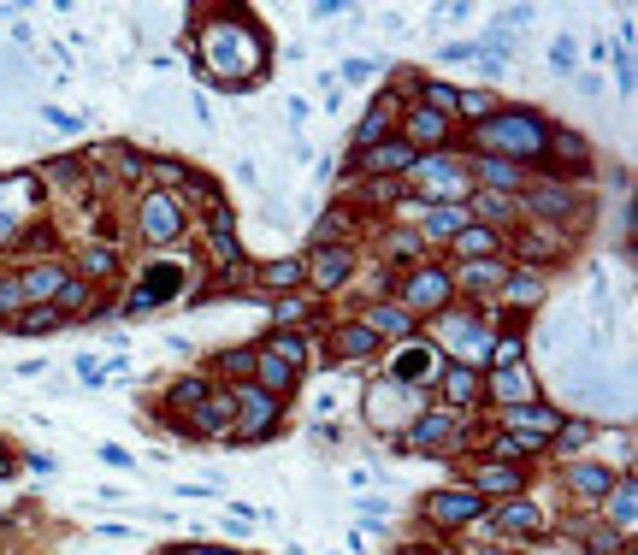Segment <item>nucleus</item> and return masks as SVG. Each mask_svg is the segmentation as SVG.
<instances>
[{
	"label": "nucleus",
	"instance_id": "1",
	"mask_svg": "<svg viewBox=\"0 0 638 555\" xmlns=\"http://www.w3.org/2000/svg\"><path fill=\"white\" fill-rule=\"evenodd\" d=\"M190 48H195V77H207L231 95L260 83V71L272 60V42L249 12H219V24H207Z\"/></svg>",
	"mask_w": 638,
	"mask_h": 555
},
{
	"label": "nucleus",
	"instance_id": "2",
	"mask_svg": "<svg viewBox=\"0 0 638 555\" xmlns=\"http://www.w3.org/2000/svg\"><path fill=\"white\" fill-rule=\"evenodd\" d=\"M461 154H491V160H509L520 172H544V154H550V113L538 107H497L485 124H467V142Z\"/></svg>",
	"mask_w": 638,
	"mask_h": 555
},
{
	"label": "nucleus",
	"instance_id": "3",
	"mask_svg": "<svg viewBox=\"0 0 638 555\" xmlns=\"http://www.w3.org/2000/svg\"><path fill=\"white\" fill-rule=\"evenodd\" d=\"M491 319H497L491 302H485V308H467V313L449 308V313L432 319V331H426V337H432V349L444 355V367H479V372H485L491 337H497V331H491Z\"/></svg>",
	"mask_w": 638,
	"mask_h": 555
},
{
	"label": "nucleus",
	"instance_id": "4",
	"mask_svg": "<svg viewBox=\"0 0 638 555\" xmlns=\"http://www.w3.org/2000/svg\"><path fill=\"white\" fill-rule=\"evenodd\" d=\"M402 184H408L414 207H461L473 195V172H467V154L461 148H444V154H420Z\"/></svg>",
	"mask_w": 638,
	"mask_h": 555
},
{
	"label": "nucleus",
	"instance_id": "5",
	"mask_svg": "<svg viewBox=\"0 0 638 555\" xmlns=\"http://www.w3.org/2000/svg\"><path fill=\"white\" fill-rule=\"evenodd\" d=\"M514 207H520V225H544V231H568V225L591 219V195H579L562 178H526Z\"/></svg>",
	"mask_w": 638,
	"mask_h": 555
},
{
	"label": "nucleus",
	"instance_id": "6",
	"mask_svg": "<svg viewBox=\"0 0 638 555\" xmlns=\"http://www.w3.org/2000/svg\"><path fill=\"white\" fill-rule=\"evenodd\" d=\"M473 437H479V432H473V426H467L461 414L426 408V414H420V420H414L408 432L396 437L390 449H396V455H432V461H461V455L473 449Z\"/></svg>",
	"mask_w": 638,
	"mask_h": 555
},
{
	"label": "nucleus",
	"instance_id": "7",
	"mask_svg": "<svg viewBox=\"0 0 638 555\" xmlns=\"http://www.w3.org/2000/svg\"><path fill=\"white\" fill-rule=\"evenodd\" d=\"M390 302L408 313L414 325H432L438 313L455 308V278H449V266L426 260V266H414V272H402V278L390 284Z\"/></svg>",
	"mask_w": 638,
	"mask_h": 555
},
{
	"label": "nucleus",
	"instance_id": "8",
	"mask_svg": "<svg viewBox=\"0 0 638 555\" xmlns=\"http://www.w3.org/2000/svg\"><path fill=\"white\" fill-rule=\"evenodd\" d=\"M184 284H190V266L184 260H172V254H154V260H142L136 266V284L125 290V319H148L154 308H166L172 296H184Z\"/></svg>",
	"mask_w": 638,
	"mask_h": 555
},
{
	"label": "nucleus",
	"instance_id": "9",
	"mask_svg": "<svg viewBox=\"0 0 638 555\" xmlns=\"http://www.w3.org/2000/svg\"><path fill=\"white\" fill-rule=\"evenodd\" d=\"M231 402H237V414H231V437L225 443L249 449V443H266V437L284 432V402L266 396L260 384H231Z\"/></svg>",
	"mask_w": 638,
	"mask_h": 555
},
{
	"label": "nucleus",
	"instance_id": "10",
	"mask_svg": "<svg viewBox=\"0 0 638 555\" xmlns=\"http://www.w3.org/2000/svg\"><path fill=\"white\" fill-rule=\"evenodd\" d=\"M136 237L148 248H172L190 237V207L172 189H142L136 195Z\"/></svg>",
	"mask_w": 638,
	"mask_h": 555
},
{
	"label": "nucleus",
	"instance_id": "11",
	"mask_svg": "<svg viewBox=\"0 0 638 555\" xmlns=\"http://www.w3.org/2000/svg\"><path fill=\"white\" fill-rule=\"evenodd\" d=\"M485 514H491V502H479L467 485H444V491H426V496H420V520H426L438 538H455V532L479 526Z\"/></svg>",
	"mask_w": 638,
	"mask_h": 555
},
{
	"label": "nucleus",
	"instance_id": "12",
	"mask_svg": "<svg viewBox=\"0 0 638 555\" xmlns=\"http://www.w3.org/2000/svg\"><path fill=\"white\" fill-rule=\"evenodd\" d=\"M355 266H361V248L355 243H319L302 254V290L325 302V296H337L355 278Z\"/></svg>",
	"mask_w": 638,
	"mask_h": 555
},
{
	"label": "nucleus",
	"instance_id": "13",
	"mask_svg": "<svg viewBox=\"0 0 638 555\" xmlns=\"http://www.w3.org/2000/svg\"><path fill=\"white\" fill-rule=\"evenodd\" d=\"M438 372H444V355L432 349V337H408V343H396L384 355V378L390 384H408V390H432Z\"/></svg>",
	"mask_w": 638,
	"mask_h": 555
},
{
	"label": "nucleus",
	"instance_id": "14",
	"mask_svg": "<svg viewBox=\"0 0 638 555\" xmlns=\"http://www.w3.org/2000/svg\"><path fill=\"white\" fill-rule=\"evenodd\" d=\"M373 260H379V272L402 278V272L426 266V260H432V248L420 243V231H414L408 219H390V225H379V231H373Z\"/></svg>",
	"mask_w": 638,
	"mask_h": 555
},
{
	"label": "nucleus",
	"instance_id": "15",
	"mask_svg": "<svg viewBox=\"0 0 638 555\" xmlns=\"http://www.w3.org/2000/svg\"><path fill=\"white\" fill-rule=\"evenodd\" d=\"M485 520L503 532V544H509V550H520V544H538V538H544V526H550V520H544V508H538L532 496L491 502V514H485Z\"/></svg>",
	"mask_w": 638,
	"mask_h": 555
},
{
	"label": "nucleus",
	"instance_id": "16",
	"mask_svg": "<svg viewBox=\"0 0 638 555\" xmlns=\"http://www.w3.org/2000/svg\"><path fill=\"white\" fill-rule=\"evenodd\" d=\"M231 414H237V402H231V384H213L201 402L190 408V420L178 426V437H195V443H219V437H231Z\"/></svg>",
	"mask_w": 638,
	"mask_h": 555
},
{
	"label": "nucleus",
	"instance_id": "17",
	"mask_svg": "<svg viewBox=\"0 0 638 555\" xmlns=\"http://www.w3.org/2000/svg\"><path fill=\"white\" fill-rule=\"evenodd\" d=\"M373 355H384V349L361 319H331V325H325V361H331V367H361V361H373Z\"/></svg>",
	"mask_w": 638,
	"mask_h": 555
},
{
	"label": "nucleus",
	"instance_id": "18",
	"mask_svg": "<svg viewBox=\"0 0 638 555\" xmlns=\"http://www.w3.org/2000/svg\"><path fill=\"white\" fill-rule=\"evenodd\" d=\"M432 390H438V402H432V408L461 414V420H467L473 408H485V372H479V367H444Z\"/></svg>",
	"mask_w": 638,
	"mask_h": 555
},
{
	"label": "nucleus",
	"instance_id": "19",
	"mask_svg": "<svg viewBox=\"0 0 638 555\" xmlns=\"http://www.w3.org/2000/svg\"><path fill=\"white\" fill-rule=\"evenodd\" d=\"M509 248H514V266L526 272H544L568 254V237L562 231H544V225H526V231H509Z\"/></svg>",
	"mask_w": 638,
	"mask_h": 555
},
{
	"label": "nucleus",
	"instance_id": "20",
	"mask_svg": "<svg viewBox=\"0 0 638 555\" xmlns=\"http://www.w3.org/2000/svg\"><path fill=\"white\" fill-rule=\"evenodd\" d=\"M467 491L479 502H509V496H526V473L509 467V461H473L467 467Z\"/></svg>",
	"mask_w": 638,
	"mask_h": 555
},
{
	"label": "nucleus",
	"instance_id": "21",
	"mask_svg": "<svg viewBox=\"0 0 638 555\" xmlns=\"http://www.w3.org/2000/svg\"><path fill=\"white\" fill-rule=\"evenodd\" d=\"M12 278H18V290H24V308H48L71 272H65V260H24Z\"/></svg>",
	"mask_w": 638,
	"mask_h": 555
},
{
	"label": "nucleus",
	"instance_id": "22",
	"mask_svg": "<svg viewBox=\"0 0 638 555\" xmlns=\"http://www.w3.org/2000/svg\"><path fill=\"white\" fill-rule=\"evenodd\" d=\"M485 402L503 414V408H520V402H544L532 367H509V372H485Z\"/></svg>",
	"mask_w": 638,
	"mask_h": 555
},
{
	"label": "nucleus",
	"instance_id": "23",
	"mask_svg": "<svg viewBox=\"0 0 638 555\" xmlns=\"http://www.w3.org/2000/svg\"><path fill=\"white\" fill-rule=\"evenodd\" d=\"M609 485H615V473L603 461H562V491L574 502H585V508H603Z\"/></svg>",
	"mask_w": 638,
	"mask_h": 555
},
{
	"label": "nucleus",
	"instance_id": "24",
	"mask_svg": "<svg viewBox=\"0 0 638 555\" xmlns=\"http://www.w3.org/2000/svg\"><path fill=\"white\" fill-rule=\"evenodd\" d=\"M355 319H361V325H367V331H373V337H379V349H396V343H408V337H420V325H414V319H408V313L396 308V302H367V308L355 313Z\"/></svg>",
	"mask_w": 638,
	"mask_h": 555
},
{
	"label": "nucleus",
	"instance_id": "25",
	"mask_svg": "<svg viewBox=\"0 0 638 555\" xmlns=\"http://www.w3.org/2000/svg\"><path fill=\"white\" fill-rule=\"evenodd\" d=\"M603 526L609 532H621L627 544H633V526H638V485H633V467H621L615 473V485L603 496Z\"/></svg>",
	"mask_w": 638,
	"mask_h": 555
},
{
	"label": "nucleus",
	"instance_id": "26",
	"mask_svg": "<svg viewBox=\"0 0 638 555\" xmlns=\"http://www.w3.org/2000/svg\"><path fill=\"white\" fill-rule=\"evenodd\" d=\"M467 219L473 225H485V231H497V237H509L514 225H520V207H514V195H491V189H473L467 201Z\"/></svg>",
	"mask_w": 638,
	"mask_h": 555
},
{
	"label": "nucleus",
	"instance_id": "27",
	"mask_svg": "<svg viewBox=\"0 0 638 555\" xmlns=\"http://www.w3.org/2000/svg\"><path fill=\"white\" fill-rule=\"evenodd\" d=\"M503 248L509 237H497V231H485V225H461L455 237H449V254H455V266H479V260H503Z\"/></svg>",
	"mask_w": 638,
	"mask_h": 555
},
{
	"label": "nucleus",
	"instance_id": "28",
	"mask_svg": "<svg viewBox=\"0 0 638 555\" xmlns=\"http://www.w3.org/2000/svg\"><path fill=\"white\" fill-rule=\"evenodd\" d=\"M255 296L260 302H278V296H302V254H290V260H260L255 266Z\"/></svg>",
	"mask_w": 638,
	"mask_h": 555
},
{
	"label": "nucleus",
	"instance_id": "29",
	"mask_svg": "<svg viewBox=\"0 0 638 555\" xmlns=\"http://www.w3.org/2000/svg\"><path fill=\"white\" fill-rule=\"evenodd\" d=\"M349 195H355V213L361 207H373V213H402L408 207V184L402 178H355Z\"/></svg>",
	"mask_w": 638,
	"mask_h": 555
},
{
	"label": "nucleus",
	"instance_id": "30",
	"mask_svg": "<svg viewBox=\"0 0 638 555\" xmlns=\"http://www.w3.org/2000/svg\"><path fill=\"white\" fill-rule=\"evenodd\" d=\"M503 308H520V313H538L544 308V296H550V278L544 272H526V266H509V278H503Z\"/></svg>",
	"mask_w": 638,
	"mask_h": 555
},
{
	"label": "nucleus",
	"instance_id": "31",
	"mask_svg": "<svg viewBox=\"0 0 638 555\" xmlns=\"http://www.w3.org/2000/svg\"><path fill=\"white\" fill-rule=\"evenodd\" d=\"M207 390H213V378H207V372H184V378H172V384H166V426H172V432L190 420V408L207 396Z\"/></svg>",
	"mask_w": 638,
	"mask_h": 555
},
{
	"label": "nucleus",
	"instance_id": "32",
	"mask_svg": "<svg viewBox=\"0 0 638 555\" xmlns=\"http://www.w3.org/2000/svg\"><path fill=\"white\" fill-rule=\"evenodd\" d=\"M119 272H125L119 248H113V243H89L83 254H77V272H71V278H83L89 290H101V284H113Z\"/></svg>",
	"mask_w": 638,
	"mask_h": 555
},
{
	"label": "nucleus",
	"instance_id": "33",
	"mask_svg": "<svg viewBox=\"0 0 638 555\" xmlns=\"http://www.w3.org/2000/svg\"><path fill=\"white\" fill-rule=\"evenodd\" d=\"M48 308L60 313L65 325H71V319H101V290H89L83 278H65V284H60V296H54Z\"/></svg>",
	"mask_w": 638,
	"mask_h": 555
},
{
	"label": "nucleus",
	"instance_id": "34",
	"mask_svg": "<svg viewBox=\"0 0 638 555\" xmlns=\"http://www.w3.org/2000/svg\"><path fill=\"white\" fill-rule=\"evenodd\" d=\"M449 278H455V296H461V290H473V296H491V290H503V278H509V260H479V266H449Z\"/></svg>",
	"mask_w": 638,
	"mask_h": 555
},
{
	"label": "nucleus",
	"instance_id": "35",
	"mask_svg": "<svg viewBox=\"0 0 638 555\" xmlns=\"http://www.w3.org/2000/svg\"><path fill=\"white\" fill-rule=\"evenodd\" d=\"M260 349H272L278 361L308 372V361H314V331H272V337H260Z\"/></svg>",
	"mask_w": 638,
	"mask_h": 555
},
{
	"label": "nucleus",
	"instance_id": "36",
	"mask_svg": "<svg viewBox=\"0 0 638 555\" xmlns=\"http://www.w3.org/2000/svg\"><path fill=\"white\" fill-rule=\"evenodd\" d=\"M585 443H597V420H574V414H562V426H556V437H550L544 449H556V455L579 461V449H585Z\"/></svg>",
	"mask_w": 638,
	"mask_h": 555
},
{
	"label": "nucleus",
	"instance_id": "37",
	"mask_svg": "<svg viewBox=\"0 0 638 555\" xmlns=\"http://www.w3.org/2000/svg\"><path fill=\"white\" fill-rule=\"evenodd\" d=\"M509 367H526V331H497L491 337V355H485V372H509Z\"/></svg>",
	"mask_w": 638,
	"mask_h": 555
},
{
	"label": "nucleus",
	"instance_id": "38",
	"mask_svg": "<svg viewBox=\"0 0 638 555\" xmlns=\"http://www.w3.org/2000/svg\"><path fill=\"white\" fill-rule=\"evenodd\" d=\"M497 107H503V101H497L491 89H461V95H455V124H485Z\"/></svg>",
	"mask_w": 638,
	"mask_h": 555
},
{
	"label": "nucleus",
	"instance_id": "39",
	"mask_svg": "<svg viewBox=\"0 0 638 555\" xmlns=\"http://www.w3.org/2000/svg\"><path fill=\"white\" fill-rule=\"evenodd\" d=\"M65 319L54 308H24L12 325H0V331H12V337H48V331H60Z\"/></svg>",
	"mask_w": 638,
	"mask_h": 555
},
{
	"label": "nucleus",
	"instance_id": "40",
	"mask_svg": "<svg viewBox=\"0 0 638 555\" xmlns=\"http://www.w3.org/2000/svg\"><path fill=\"white\" fill-rule=\"evenodd\" d=\"M213 367H219V378H231V384H249V378H255V343H249V349L213 355Z\"/></svg>",
	"mask_w": 638,
	"mask_h": 555
},
{
	"label": "nucleus",
	"instance_id": "41",
	"mask_svg": "<svg viewBox=\"0 0 638 555\" xmlns=\"http://www.w3.org/2000/svg\"><path fill=\"white\" fill-rule=\"evenodd\" d=\"M579 555H633V544H627L621 532H609V526L597 520V526L585 532V544H579Z\"/></svg>",
	"mask_w": 638,
	"mask_h": 555
},
{
	"label": "nucleus",
	"instance_id": "42",
	"mask_svg": "<svg viewBox=\"0 0 638 555\" xmlns=\"http://www.w3.org/2000/svg\"><path fill=\"white\" fill-rule=\"evenodd\" d=\"M384 136H396V124H384L379 113H367V119L355 124V136H349V160H355V154H367V148L384 142Z\"/></svg>",
	"mask_w": 638,
	"mask_h": 555
},
{
	"label": "nucleus",
	"instance_id": "43",
	"mask_svg": "<svg viewBox=\"0 0 638 555\" xmlns=\"http://www.w3.org/2000/svg\"><path fill=\"white\" fill-rule=\"evenodd\" d=\"M107 160H119V178H148V154L142 148H130V142H107Z\"/></svg>",
	"mask_w": 638,
	"mask_h": 555
},
{
	"label": "nucleus",
	"instance_id": "44",
	"mask_svg": "<svg viewBox=\"0 0 638 555\" xmlns=\"http://www.w3.org/2000/svg\"><path fill=\"white\" fill-rule=\"evenodd\" d=\"M379 71H384L379 60H343V65H337V77H343L349 89H373V83H379Z\"/></svg>",
	"mask_w": 638,
	"mask_h": 555
},
{
	"label": "nucleus",
	"instance_id": "45",
	"mask_svg": "<svg viewBox=\"0 0 638 555\" xmlns=\"http://www.w3.org/2000/svg\"><path fill=\"white\" fill-rule=\"evenodd\" d=\"M550 71H556V77H574L579 71V42L574 36H556V42H550Z\"/></svg>",
	"mask_w": 638,
	"mask_h": 555
},
{
	"label": "nucleus",
	"instance_id": "46",
	"mask_svg": "<svg viewBox=\"0 0 638 555\" xmlns=\"http://www.w3.org/2000/svg\"><path fill=\"white\" fill-rule=\"evenodd\" d=\"M18 313H24V290H18L12 272H0V325H12Z\"/></svg>",
	"mask_w": 638,
	"mask_h": 555
},
{
	"label": "nucleus",
	"instance_id": "47",
	"mask_svg": "<svg viewBox=\"0 0 638 555\" xmlns=\"http://www.w3.org/2000/svg\"><path fill=\"white\" fill-rule=\"evenodd\" d=\"M95 455H101L107 467H119V473H130V467H136V455H130V449H119V443H101Z\"/></svg>",
	"mask_w": 638,
	"mask_h": 555
},
{
	"label": "nucleus",
	"instance_id": "48",
	"mask_svg": "<svg viewBox=\"0 0 638 555\" xmlns=\"http://www.w3.org/2000/svg\"><path fill=\"white\" fill-rule=\"evenodd\" d=\"M160 555H249L237 544H184V550H160Z\"/></svg>",
	"mask_w": 638,
	"mask_h": 555
},
{
	"label": "nucleus",
	"instance_id": "49",
	"mask_svg": "<svg viewBox=\"0 0 638 555\" xmlns=\"http://www.w3.org/2000/svg\"><path fill=\"white\" fill-rule=\"evenodd\" d=\"M438 60H444V65H461V60H479V42H449V48H438Z\"/></svg>",
	"mask_w": 638,
	"mask_h": 555
},
{
	"label": "nucleus",
	"instance_id": "50",
	"mask_svg": "<svg viewBox=\"0 0 638 555\" xmlns=\"http://www.w3.org/2000/svg\"><path fill=\"white\" fill-rule=\"evenodd\" d=\"M77 378H83V384H101V378H107V367H101L95 355H77Z\"/></svg>",
	"mask_w": 638,
	"mask_h": 555
},
{
	"label": "nucleus",
	"instance_id": "51",
	"mask_svg": "<svg viewBox=\"0 0 638 555\" xmlns=\"http://www.w3.org/2000/svg\"><path fill=\"white\" fill-rule=\"evenodd\" d=\"M42 119L54 124V130H77V124H83L77 113H65V107H42Z\"/></svg>",
	"mask_w": 638,
	"mask_h": 555
},
{
	"label": "nucleus",
	"instance_id": "52",
	"mask_svg": "<svg viewBox=\"0 0 638 555\" xmlns=\"http://www.w3.org/2000/svg\"><path fill=\"white\" fill-rule=\"evenodd\" d=\"M355 514H361V520H384V502H379V496H361V502H355Z\"/></svg>",
	"mask_w": 638,
	"mask_h": 555
},
{
	"label": "nucleus",
	"instance_id": "53",
	"mask_svg": "<svg viewBox=\"0 0 638 555\" xmlns=\"http://www.w3.org/2000/svg\"><path fill=\"white\" fill-rule=\"evenodd\" d=\"M467 555H514L509 544H485V550H467Z\"/></svg>",
	"mask_w": 638,
	"mask_h": 555
},
{
	"label": "nucleus",
	"instance_id": "54",
	"mask_svg": "<svg viewBox=\"0 0 638 555\" xmlns=\"http://www.w3.org/2000/svg\"><path fill=\"white\" fill-rule=\"evenodd\" d=\"M0 449H6V443H0ZM0 473H12V461H6V455H0Z\"/></svg>",
	"mask_w": 638,
	"mask_h": 555
}]
</instances>
